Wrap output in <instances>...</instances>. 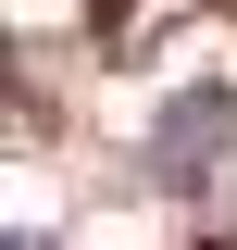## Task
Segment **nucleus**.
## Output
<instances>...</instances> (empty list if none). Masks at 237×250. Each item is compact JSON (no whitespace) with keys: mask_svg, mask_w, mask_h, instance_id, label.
I'll list each match as a JSON object with an SVG mask.
<instances>
[{"mask_svg":"<svg viewBox=\"0 0 237 250\" xmlns=\"http://www.w3.org/2000/svg\"><path fill=\"white\" fill-rule=\"evenodd\" d=\"M237 150V88H175L162 113H150V138H138V175L150 188H212V163Z\"/></svg>","mask_w":237,"mask_h":250,"instance_id":"obj_1","label":"nucleus"},{"mask_svg":"<svg viewBox=\"0 0 237 250\" xmlns=\"http://www.w3.org/2000/svg\"><path fill=\"white\" fill-rule=\"evenodd\" d=\"M13 250H62V238H13Z\"/></svg>","mask_w":237,"mask_h":250,"instance_id":"obj_2","label":"nucleus"}]
</instances>
